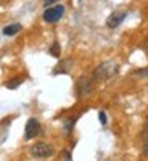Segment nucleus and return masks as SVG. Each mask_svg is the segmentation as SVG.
Wrapping results in <instances>:
<instances>
[{"label":"nucleus","mask_w":148,"mask_h":161,"mask_svg":"<svg viewBox=\"0 0 148 161\" xmlns=\"http://www.w3.org/2000/svg\"><path fill=\"white\" fill-rule=\"evenodd\" d=\"M118 73V64L114 61H105L93 71V80H106Z\"/></svg>","instance_id":"f257e3e1"},{"label":"nucleus","mask_w":148,"mask_h":161,"mask_svg":"<svg viewBox=\"0 0 148 161\" xmlns=\"http://www.w3.org/2000/svg\"><path fill=\"white\" fill-rule=\"evenodd\" d=\"M93 89V80L89 76H80L76 82V92L79 97H87Z\"/></svg>","instance_id":"f03ea898"},{"label":"nucleus","mask_w":148,"mask_h":161,"mask_svg":"<svg viewBox=\"0 0 148 161\" xmlns=\"http://www.w3.org/2000/svg\"><path fill=\"white\" fill-rule=\"evenodd\" d=\"M31 153L36 158H48L53 155V148H52V145H48L45 142H39L31 147Z\"/></svg>","instance_id":"7ed1b4c3"},{"label":"nucleus","mask_w":148,"mask_h":161,"mask_svg":"<svg viewBox=\"0 0 148 161\" xmlns=\"http://www.w3.org/2000/svg\"><path fill=\"white\" fill-rule=\"evenodd\" d=\"M64 15V7L63 5H55L48 10L44 11V21L47 23H57L61 19V16Z\"/></svg>","instance_id":"20e7f679"},{"label":"nucleus","mask_w":148,"mask_h":161,"mask_svg":"<svg viewBox=\"0 0 148 161\" xmlns=\"http://www.w3.org/2000/svg\"><path fill=\"white\" fill-rule=\"evenodd\" d=\"M40 132V123L36 118H31L28 123H26V129H24V137L26 139H34L36 136H39Z\"/></svg>","instance_id":"39448f33"},{"label":"nucleus","mask_w":148,"mask_h":161,"mask_svg":"<svg viewBox=\"0 0 148 161\" xmlns=\"http://www.w3.org/2000/svg\"><path fill=\"white\" fill-rule=\"evenodd\" d=\"M124 18H126L124 11H114V13H111V15L108 16V19H106V26L111 28V29H114L124 21Z\"/></svg>","instance_id":"423d86ee"},{"label":"nucleus","mask_w":148,"mask_h":161,"mask_svg":"<svg viewBox=\"0 0 148 161\" xmlns=\"http://www.w3.org/2000/svg\"><path fill=\"white\" fill-rule=\"evenodd\" d=\"M71 66H73V60H64L61 61L58 66H57V69L53 71V74H61V73H68L71 69Z\"/></svg>","instance_id":"0eeeda50"},{"label":"nucleus","mask_w":148,"mask_h":161,"mask_svg":"<svg viewBox=\"0 0 148 161\" xmlns=\"http://www.w3.org/2000/svg\"><path fill=\"white\" fill-rule=\"evenodd\" d=\"M21 29H23V28H21V24L15 23V24H10V26H7V28L3 29V34H5V36H15V34H18Z\"/></svg>","instance_id":"6e6552de"},{"label":"nucleus","mask_w":148,"mask_h":161,"mask_svg":"<svg viewBox=\"0 0 148 161\" xmlns=\"http://www.w3.org/2000/svg\"><path fill=\"white\" fill-rule=\"evenodd\" d=\"M48 52H50V55H52V57H60V53H61V48H60V44H58V42H53Z\"/></svg>","instance_id":"1a4fd4ad"},{"label":"nucleus","mask_w":148,"mask_h":161,"mask_svg":"<svg viewBox=\"0 0 148 161\" xmlns=\"http://www.w3.org/2000/svg\"><path fill=\"white\" fill-rule=\"evenodd\" d=\"M21 84H23V79H21V77H16V79H11L10 82L7 84V87H8V89H16V87L21 86Z\"/></svg>","instance_id":"9d476101"},{"label":"nucleus","mask_w":148,"mask_h":161,"mask_svg":"<svg viewBox=\"0 0 148 161\" xmlns=\"http://www.w3.org/2000/svg\"><path fill=\"white\" fill-rule=\"evenodd\" d=\"M58 161H73L71 153H69L68 150H63V152L60 153V159H58Z\"/></svg>","instance_id":"9b49d317"},{"label":"nucleus","mask_w":148,"mask_h":161,"mask_svg":"<svg viewBox=\"0 0 148 161\" xmlns=\"http://www.w3.org/2000/svg\"><path fill=\"white\" fill-rule=\"evenodd\" d=\"M74 123H76V118H69L68 121H66V124H64V130H66V132H69V130L73 129Z\"/></svg>","instance_id":"f8f14e48"},{"label":"nucleus","mask_w":148,"mask_h":161,"mask_svg":"<svg viewBox=\"0 0 148 161\" xmlns=\"http://www.w3.org/2000/svg\"><path fill=\"white\" fill-rule=\"evenodd\" d=\"M134 74H135V76H148V68H145V69H139V71H135Z\"/></svg>","instance_id":"ddd939ff"},{"label":"nucleus","mask_w":148,"mask_h":161,"mask_svg":"<svg viewBox=\"0 0 148 161\" xmlns=\"http://www.w3.org/2000/svg\"><path fill=\"white\" fill-rule=\"evenodd\" d=\"M98 118H100V123H101V124H106V114H105L103 111H100Z\"/></svg>","instance_id":"4468645a"},{"label":"nucleus","mask_w":148,"mask_h":161,"mask_svg":"<svg viewBox=\"0 0 148 161\" xmlns=\"http://www.w3.org/2000/svg\"><path fill=\"white\" fill-rule=\"evenodd\" d=\"M57 2H58V0H44V5L45 7H50L52 3H57Z\"/></svg>","instance_id":"2eb2a0df"},{"label":"nucleus","mask_w":148,"mask_h":161,"mask_svg":"<svg viewBox=\"0 0 148 161\" xmlns=\"http://www.w3.org/2000/svg\"><path fill=\"white\" fill-rule=\"evenodd\" d=\"M143 50H145V53L148 55V37L145 39V42H143Z\"/></svg>","instance_id":"dca6fc26"},{"label":"nucleus","mask_w":148,"mask_h":161,"mask_svg":"<svg viewBox=\"0 0 148 161\" xmlns=\"http://www.w3.org/2000/svg\"><path fill=\"white\" fill-rule=\"evenodd\" d=\"M143 137H145V140L148 139V123H146V126H145V129H143Z\"/></svg>","instance_id":"f3484780"},{"label":"nucleus","mask_w":148,"mask_h":161,"mask_svg":"<svg viewBox=\"0 0 148 161\" xmlns=\"http://www.w3.org/2000/svg\"><path fill=\"white\" fill-rule=\"evenodd\" d=\"M143 153H145V155H148V139L145 140V145H143Z\"/></svg>","instance_id":"a211bd4d"}]
</instances>
